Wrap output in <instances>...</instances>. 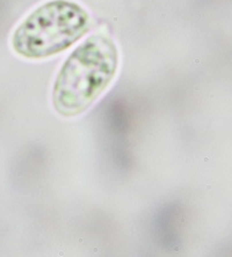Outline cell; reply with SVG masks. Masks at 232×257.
Here are the masks:
<instances>
[{
    "mask_svg": "<svg viewBox=\"0 0 232 257\" xmlns=\"http://www.w3.org/2000/svg\"><path fill=\"white\" fill-rule=\"evenodd\" d=\"M119 51L106 34H95L81 43L64 62L53 88L52 104L64 117L88 109L116 75Z\"/></svg>",
    "mask_w": 232,
    "mask_h": 257,
    "instance_id": "1",
    "label": "cell"
},
{
    "mask_svg": "<svg viewBox=\"0 0 232 257\" xmlns=\"http://www.w3.org/2000/svg\"><path fill=\"white\" fill-rule=\"evenodd\" d=\"M90 29V15L69 0H52L37 7L15 29L12 46L21 57L42 59L61 53Z\"/></svg>",
    "mask_w": 232,
    "mask_h": 257,
    "instance_id": "2",
    "label": "cell"
}]
</instances>
